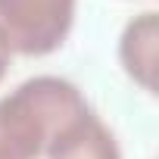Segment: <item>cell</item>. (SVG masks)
I'll return each instance as SVG.
<instances>
[{"label": "cell", "instance_id": "cell-1", "mask_svg": "<svg viewBox=\"0 0 159 159\" xmlns=\"http://www.w3.org/2000/svg\"><path fill=\"white\" fill-rule=\"evenodd\" d=\"M91 106L72 81L56 75L28 78L0 97V159H38L50 140Z\"/></svg>", "mask_w": 159, "mask_h": 159}, {"label": "cell", "instance_id": "cell-2", "mask_svg": "<svg viewBox=\"0 0 159 159\" xmlns=\"http://www.w3.org/2000/svg\"><path fill=\"white\" fill-rule=\"evenodd\" d=\"M75 0H0V34L10 53L47 56L69 38Z\"/></svg>", "mask_w": 159, "mask_h": 159}, {"label": "cell", "instance_id": "cell-3", "mask_svg": "<svg viewBox=\"0 0 159 159\" xmlns=\"http://www.w3.org/2000/svg\"><path fill=\"white\" fill-rule=\"evenodd\" d=\"M156 56H159V16L153 10L134 16L119 38V59L125 75L143 91H156Z\"/></svg>", "mask_w": 159, "mask_h": 159}, {"label": "cell", "instance_id": "cell-4", "mask_svg": "<svg viewBox=\"0 0 159 159\" xmlns=\"http://www.w3.org/2000/svg\"><path fill=\"white\" fill-rule=\"evenodd\" d=\"M47 159H122L116 134L100 122L94 109L69 122L47 147Z\"/></svg>", "mask_w": 159, "mask_h": 159}, {"label": "cell", "instance_id": "cell-5", "mask_svg": "<svg viewBox=\"0 0 159 159\" xmlns=\"http://www.w3.org/2000/svg\"><path fill=\"white\" fill-rule=\"evenodd\" d=\"M7 69H10V47H7L3 34H0V81H3V75H7Z\"/></svg>", "mask_w": 159, "mask_h": 159}]
</instances>
